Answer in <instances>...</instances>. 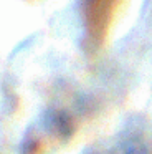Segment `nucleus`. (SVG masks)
Wrapping results in <instances>:
<instances>
[{
	"mask_svg": "<svg viewBox=\"0 0 152 154\" xmlns=\"http://www.w3.org/2000/svg\"><path fill=\"white\" fill-rule=\"evenodd\" d=\"M119 0H81L83 22L88 38L94 43L104 38Z\"/></svg>",
	"mask_w": 152,
	"mask_h": 154,
	"instance_id": "obj_1",
	"label": "nucleus"
},
{
	"mask_svg": "<svg viewBox=\"0 0 152 154\" xmlns=\"http://www.w3.org/2000/svg\"><path fill=\"white\" fill-rule=\"evenodd\" d=\"M84 154H145V149L137 139L132 137H114L91 147Z\"/></svg>",
	"mask_w": 152,
	"mask_h": 154,
	"instance_id": "obj_2",
	"label": "nucleus"
}]
</instances>
